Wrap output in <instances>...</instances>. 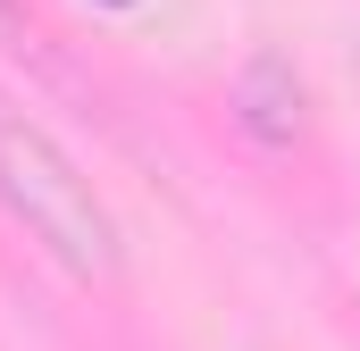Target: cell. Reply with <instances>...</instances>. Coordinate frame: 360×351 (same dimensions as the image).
Segmentation results:
<instances>
[{
	"label": "cell",
	"instance_id": "obj_1",
	"mask_svg": "<svg viewBox=\"0 0 360 351\" xmlns=\"http://www.w3.org/2000/svg\"><path fill=\"white\" fill-rule=\"evenodd\" d=\"M0 209L34 234V251L68 267L76 284H117L126 276V243L109 201L92 192V176L34 126V117H0Z\"/></svg>",
	"mask_w": 360,
	"mask_h": 351
},
{
	"label": "cell",
	"instance_id": "obj_2",
	"mask_svg": "<svg viewBox=\"0 0 360 351\" xmlns=\"http://www.w3.org/2000/svg\"><path fill=\"white\" fill-rule=\"evenodd\" d=\"M235 117H243V134L269 143V151H285V143L302 134V84H293V67H285L276 51H260V59L235 76Z\"/></svg>",
	"mask_w": 360,
	"mask_h": 351
}]
</instances>
